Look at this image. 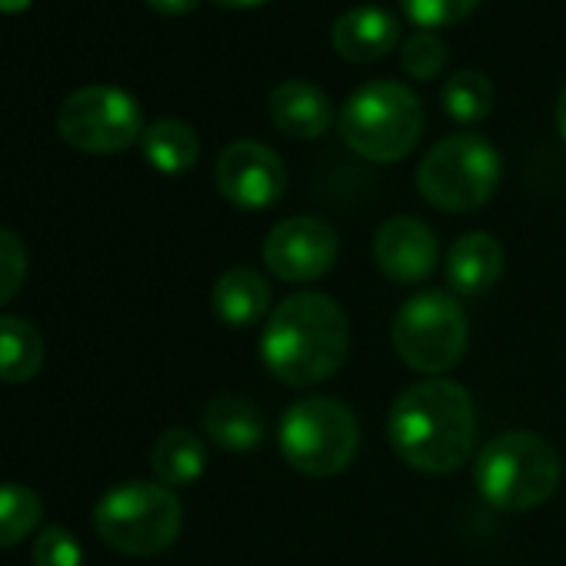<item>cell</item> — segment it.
<instances>
[{
    "mask_svg": "<svg viewBox=\"0 0 566 566\" xmlns=\"http://www.w3.org/2000/svg\"><path fill=\"white\" fill-rule=\"evenodd\" d=\"M387 437L394 453L417 473H453L473 457L476 403L470 390L457 380H417L394 400Z\"/></svg>",
    "mask_w": 566,
    "mask_h": 566,
    "instance_id": "obj_1",
    "label": "cell"
},
{
    "mask_svg": "<svg viewBox=\"0 0 566 566\" xmlns=\"http://www.w3.org/2000/svg\"><path fill=\"white\" fill-rule=\"evenodd\" d=\"M437 233L420 217H390L374 237V263L394 283H420L437 270Z\"/></svg>",
    "mask_w": 566,
    "mask_h": 566,
    "instance_id": "obj_12",
    "label": "cell"
},
{
    "mask_svg": "<svg viewBox=\"0 0 566 566\" xmlns=\"http://www.w3.org/2000/svg\"><path fill=\"white\" fill-rule=\"evenodd\" d=\"M400 64L410 77L417 81H430L443 71L447 64V44L433 34V31H417L403 41L400 51Z\"/></svg>",
    "mask_w": 566,
    "mask_h": 566,
    "instance_id": "obj_23",
    "label": "cell"
},
{
    "mask_svg": "<svg viewBox=\"0 0 566 566\" xmlns=\"http://www.w3.org/2000/svg\"><path fill=\"white\" fill-rule=\"evenodd\" d=\"M44 337L24 317H0V380L28 384L44 367Z\"/></svg>",
    "mask_w": 566,
    "mask_h": 566,
    "instance_id": "obj_20",
    "label": "cell"
},
{
    "mask_svg": "<svg viewBox=\"0 0 566 566\" xmlns=\"http://www.w3.org/2000/svg\"><path fill=\"white\" fill-rule=\"evenodd\" d=\"M440 101H443V111H447L450 120L480 124L493 111V84H490V77L483 71L463 67V71H453L447 77Z\"/></svg>",
    "mask_w": 566,
    "mask_h": 566,
    "instance_id": "obj_21",
    "label": "cell"
},
{
    "mask_svg": "<svg viewBox=\"0 0 566 566\" xmlns=\"http://www.w3.org/2000/svg\"><path fill=\"white\" fill-rule=\"evenodd\" d=\"M184 526V506L177 493L164 483L127 480L107 490L94 506L97 536L127 556L164 553Z\"/></svg>",
    "mask_w": 566,
    "mask_h": 566,
    "instance_id": "obj_6",
    "label": "cell"
},
{
    "mask_svg": "<svg viewBox=\"0 0 566 566\" xmlns=\"http://www.w3.org/2000/svg\"><path fill=\"white\" fill-rule=\"evenodd\" d=\"M337 230L321 217H287L263 240V266L283 283H314L337 263Z\"/></svg>",
    "mask_w": 566,
    "mask_h": 566,
    "instance_id": "obj_10",
    "label": "cell"
},
{
    "mask_svg": "<svg viewBox=\"0 0 566 566\" xmlns=\"http://www.w3.org/2000/svg\"><path fill=\"white\" fill-rule=\"evenodd\" d=\"M41 496L21 483H0V549L31 536L41 523Z\"/></svg>",
    "mask_w": 566,
    "mask_h": 566,
    "instance_id": "obj_22",
    "label": "cell"
},
{
    "mask_svg": "<svg viewBox=\"0 0 566 566\" xmlns=\"http://www.w3.org/2000/svg\"><path fill=\"white\" fill-rule=\"evenodd\" d=\"M473 480L480 496L503 513H526L543 506L559 480L563 460L549 440L530 430H506L483 443L476 453Z\"/></svg>",
    "mask_w": 566,
    "mask_h": 566,
    "instance_id": "obj_3",
    "label": "cell"
},
{
    "mask_svg": "<svg viewBox=\"0 0 566 566\" xmlns=\"http://www.w3.org/2000/svg\"><path fill=\"white\" fill-rule=\"evenodd\" d=\"M140 147L147 164L160 174H184L200 157V140L193 127L177 117H160L150 127H144Z\"/></svg>",
    "mask_w": 566,
    "mask_h": 566,
    "instance_id": "obj_19",
    "label": "cell"
},
{
    "mask_svg": "<svg viewBox=\"0 0 566 566\" xmlns=\"http://www.w3.org/2000/svg\"><path fill=\"white\" fill-rule=\"evenodd\" d=\"M506 263L503 243L493 233L470 230L447 253V283L460 297H483L500 280Z\"/></svg>",
    "mask_w": 566,
    "mask_h": 566,
    "instance_id": "obj_15",
    "label": "cell"
},
{
    "mask_svg": "<svg viewBox=\"0 0 566 566\" xmlns=\"http://www.w3.org/2000/svg\"><path fill=\"white\" fill-rule=\"evenodd\" d=\"M467 314L447 291H420L407 297L390 324L397 357L423 377H443L467 354Z\"/></svg>",
    "mask_w": 566,
    "mask_h": 566,
    "instance_id": "obj_8",
    "label": "cell"
},
{
    "mask_svg": "<svg viewBox=\"0 0 566 566\" xmlns=\"http://www.w3.org/2000/svg\"><path fill=\"white\" fill-rule=\"evenodd\" d=\"M84 549L64 526H44L34 539V566H81Z\"/></svg>",
    "mask_w": 566,
    "mask_h": 566,
    "instance_id": "obj_26",
    "label": "cell"
},
{
    "mask_svg": "<svg viewBox=\"0 0 566 566\" xmlns=\"http://www.w3.org/2000/svg\"><path fill=\"white\" fill-rule=\"evenodd\" d=\"M270 280L260 273V270H250V266H230L217 276L213 283V294H210V304H213V314L220 324L240 331V327H253V324H263L270 317Z\"/></svg>",
    "mask_w": 566,
    "mask_h": 566,
    "instance_id": "obj_16",
    "label": "cell"
},
{
    "mask_svg": "<svg viewBox=\"0 0 566 566\" xmlns=\"http://www.w3.org/2000/svg\"><path fill=\"white\" fill-rule=\"evenodd\" d=\"M334 48L354 64H370L387 57L400 41V21L387 8L360 4L334 21Z\"/></svg>",
    "mask_w": 566,
    "mask_h": 566,
    "instance_id": "obj_14",
    "label": "cell"
},
{
    "mask_svg": "<svg viewBox=\"0 0 566 566\" xmlns=\"http://www.w3.org/2000/svg\"><path fill=\"white\" fill-rule=\"evenodd\" d=\"M350 354V324L344 307L317 291L283 297L260 334V360L287 387L331 380Z\"/></svg>",
    "mask_w": 566,
    "mask_h": 566,
    "instance_id": "obj_2",
    "label": "cell"
},
{
    "mask_svg": "<svg viewBox=\"0 0 566 566\" xmlns=\"http://www.w3.org/2000/svg\"><path fill=\"white\" fill-rule=\"evenodd\" d=\"M31 4V0H0V11L4 14H18V11H24Z\"/></svg>",
    "mask_w": 566,
    "mask_h": 566,
    "instance_id": "obj_29",
    "label": "cell"
},
{
    "mask_svg": "<svg viewBox=\"0 0 566 566\" xmlns=\"http://www.w3.org/2000/svg\"><path fill=\"white\" fill-rule=\"evenodd\" d=\"M213 4H223V8H256V4H266V0H213Z\"/></svg>",
    "mask_w": 566,
    "mask_h": 566,
    "instance_id": "obj_30",
    "label": "cell"
},
{
    "mask_svg": "<svg viewBox=\"0 0 566 566\" xmlns=\"http://www.w3.org/2000/svg\"><path fill=\"white\" fill-rule=\"evenodd\" d=\"M556 127H559V134L566 140V87L559 91V101H556Z\"/></svg>",
    "mask_w": 566,
    "mask_h": 566,
    "instance_id": "obj_28",
    "label": "cell"
},
{
    "mask_svg": "<svg viewBox=\"0 0 566 566\" xmlns=\"http://www.w3.org/2000/svg\"><path fill=\"white\" fill-rule=\"evenodd\" d=\"M203 430L220 450L250 453L253 447H260L266 423H263V413L256 410V403H250L247 397H237V394H223L207 403Z\"/></svg>",
    "mask_w": 566,
    "mask_h": 566,
    "instance_id": "obj_17",
    "label": "cell"
},
{
    "mask_svg": "<svg viewBox=\"0 0 566 566\" xmlns=\"http://www.w3.org/2000/svg\"><path fill=\"white\" fill-rule=\"evenodd\" d=\"M503 160L480 134H453L437 140L417 167L420 197L443 213L480 210L500 187Z\"/></svg>",
    "mask_w": 566,
    "mask_h": 566,
    "instance_id": "obj_7",
    "label": "cell"
},
{
    "mask_svg": "<svg viewBox=\"0 0 566 566\" xmlns=\"http://www.w3.org/2000/svg\"><path fill=\"white\" fill-rule=\"evenodd\" d=\"M266 114L280 134L294 140H317L334 124V107L327 91L311 81H283L270 91Z\"/></svg>",
    "mask_w": 566,
    "mask_h": 566,
    "instance_id": "obj_13",
    "label": "cell"
},
{
    "mask_svg": "<svg viewBox=\"0 0 566 566\" xmlns=\"http://www.w3.org/2000/svg\"><path fill=\"white\" fill-rule=\"evenodd\" d=\"M480 0H400L403 14L420 24L423 31H433V28H450L457 21H463L467 14L476 11Z\"/></svg>",
    "mask_w": 566,
    "mask_h": 566,
    "instance_id": "obj_24",
    "label": "cell"
},
{
    "mask_svg": "<svg viewBox=\"0 0 566 566\" xmlns=\"http://www.w3.org/2000/svg\"><path fill=\"white\" fill-rule=\"evenodd\" d=\"M217 190L240 210H266L287 190V167L260 140H233L213 167Z\"/></svg>",
    "mask_w": 566,
    "mask_h": 566,
    "instance_id": "obj_11",
    "label": "cell"
},
{
    "mask_svg": "<svg viewBox=\"0 0 566 566\" xmlns=\"http://www.w3.org/2000/svg\"><path fill=\"white\" fill-rule=\"evenodd\" d=\"M280 457L311 480L344 473L360 450L357 413L337 397H304L280 417Z\"/></svg>",
    "mask_w": 566,
    "mask_h": 566,
    "instance_id": "obj_5",
    "label": "cell"
},
{
    "mask_svg": "<svg viewBox=\"0 0 566 566\" xmlns=\"http://www.w3.org/2000/svg\"><path fill=\"white\" fill-rule=\"evenodd\" d=\"M150 467L164 486H193L207 470V447L187 427H170L157 437Z\"/></svg>",
    "mask_w": 566,
    "mask_h": 566,
    "instance_id": "obj_18",
    "label": "cell"
},
{
    "mask_svg": "<svg viewBox=\"0 0 566 566\" xmlns=\"http://www.w3.org/2000/svg\"><path fill=\"white\" fill-rule=\"evenodd\" d=\"M344 144L374 164L403 160L423 137V104L397 81H370L357 87L337 117Z\"/></svg>",
    "mask_w": 566,
    "mask_h": 566,
    "instance_id": "obj_4",
    "label": "cell"
},
{
    "mask_svg": "<svg viewBox=\"0 0 566 566\" xmlns=\"http://www.w3.org/2000/svg\"><path fill=\"white\" fill-rule=\"evenodd\" d=\"M147 4L157 11V14H167V18H180V14H190L200 0H147Z\"/></svg>",
    "mask_w": 566,
    "mask_h": 566,
    "instance_id": "obj_27",
    "label": "cell"
},
{
    "mask_svg": "<svg viewBox=\"0 0 566 566\" xmlns=\"http://www.w3.org/2000/svg\"><path fill=\"white\" fill-rule=\"evenodd\" d=\"M28 280V250L24 240L0 227V307H4L11 297H18V291L24 287Z\"/></svg>",
    "mask_w": 566,
    "mask_h": 566,
    "instance_id": "obj_25",
    "label": "cell"
},
{
    "mask_svg": "<svg viewBox=\"0 0 566 566\" xmlns=\"http://www.w3.org/2000/svg\"><path fill=\"white\" fill-rule=\"evenodd\" d=\"M57 130L84 154H117L144 137V114L127 91L87 84L61 101Z\"/></svg>",
    "mask_w": 566,
    "mask_h": 566,
    "instance_id": "obj_9",
    "label": "cell"
}]
</instances>
